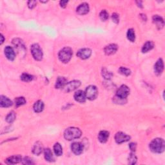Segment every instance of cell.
Instances as JSON below:
<instances>
[{
	"instance_id": "4",
	"label": "cell",
	"mask_w": 165,
	"mask_h": 165,
	"mask_svg": "<svg viewBox=\"0 0 165 165\" xmlns=\"http://www.w3.org/2000/svg\"><path fill=\"white\" fill-rule=\"evenodd\" d=\"M30 52L32 57L36 61H41L43 57V53L42 49L37 43H34L30 47Z\"/></svg>"
},
{
	"instance_id": "40",
	"label": "cell",
	"mask_w": 165,
	"mask_h": 165,
	"mask_svg": "<svg viewBox=\"0 0 165 165\" xmlns=\"http://www.w3.org/2000/svg\"><path fill=\"white\" fill-rule=\"evenodd\" d=\"M68 1H61L59 2V4H60V6H61V7L65 8L66 6H67V5L68 4Z\"/></svg>"
},
{
	"instance_id": "6",
	"label": "cell",
	"mask_w": 165,
	"mask_h": 165,
	"mask_svg": "<svg viewBox=\"0 0 165 165\" xmlns=\"http://www.w3.org/2000/svg\"><path fill=\"white\" fill-rule=\"evenodd\" d=\"M85 94L86 99L90 101L94 100L98 96V90L94 85H90L86 87L85 90Z\"/></svg>"
},
{
	"instance_id": "37",
	"label": "cell",
	"mask_w": 165,
	"mask_h": 165,
	"mask_svg": "<svg viewBox=\"0 0 165 165\" xmlns=\"http://www.w3.org/2000/svg\"><path fill=\"white\" fill-rule=\"evenodd\" d=\"M112 19L113 22H114L115 23H119V16L117 13H113L112 15Z\"/></svg>"
},
{
	"instance_id": "8",
	"label": "cell",
	"mask_w": 165,
	"mask_h": 165,
	"mask_svg": "<svg viewBox=\"0 0 165 165\" xmlns=\"http://www.w3.org/2000/svg\"><path fill=\"white\" fill-rule=\"evenodd\" d=\"M81 85V82L78 80H73L72 81L68 82L67 85L63 88L65 92H70L76 90Z\"/></svg>"
},
{
	"instance_id": "29",
	"label": "cell",
	"mask_w": 165,
	"mask_h": 165,
	"mask_svg": "<svg viewBox=\"0 0 165 165\" xmlns=\"http://www.w3.org/2000/svg\"><path fill=\"white\" fill-rule=\"evenodd\" d=\"M20 79L24 82H30L34 79V76L28 73H23L20 76Z\"/></svg>"
},
{
	"instance_id": "23",
	"label": "cell",
	"mask_w": 165,
	"mask_h": 165,
	"mask_svg": "<svg viewBox=\"0 0 165 165\" xmlns=\"http://www.w3.org/2000/svg\"><path fill=\"white\" fill-rule=\"evenodd\" d=\"M153 47H154V43H153V42L152 41H148L142 46L141 51L142 53H147L152 50Z\"/></svg>"
},
{
	"instance_id": "27",
	"label": "cell",
	"mask_w": 165,
	"mask_h": 165,
	"mask_svg": "<svg viewBox=\"0 0 165 165\" xmlns=\"http://www.w3.org/2000/svg\"><path fill=\"white\" fill-rule=\"evenodd\" d=\"M126 37L130 41L134 42L135 40V30L133 29H129L126 33Z\"/></svg>"
},
{
	"instance_id": "1",
	"label": "cell",
	"mask_w": 165,
	"mask_h": 165,
	"mask_svg": "<svg viewBox=\"0 0 165 165\" xmlns=\"http://www.w3.org/2000/svg\"><path fill=\"white\" fill-rule=\"evenodd\" d=\"M150 150L156 153H161L164 151L165 142L162 138H156L153 139L149 145Z\"/></svg>"
},
{
	"instance_id": "28",
	"label": "cell",
	"mask_w": 165,
	"mask_h": 165,
	"mask_svg": "<svg viewBox=\"0 0 165 165\" xmlns=\"http://www.w3.org/2000/svg\"><path fill=\"white\" fill-rule=\"evenodd\" d=\"M101 74H102V76L103 77V78L107 80L111 79L112 78V77L113 76V74L111 72H110V71H108L106 68H104V67H103L102 68Z\"/></svg>"
},
{
	"instance_id": "13",
	"label": "cell",
	"mask_w": 165,
	"mask_h": 165,
	"mask_svg": "<svg viewBox=\"0 0 165 165\" xmlns=\"http://www.w3.org/2000/svg\"><path fill=\"white\" fill-rule=\"evenodd\" d=\"M74 100L80 103H83L86 101V97L85 94V92L82 91L81 90L76 91L74 95Z\"/></svg>"
},
{
	"instance_id": "35",
	"label": "cell",
	"mask_w": 165,
	"mask_h": 165,
	"mask_svg": "<svg viewBox=\"0 0 165 165\" xmlns=\"http://www.w3.org/2000/svg\"><path fill=\"white\" fill-rule=\"evenodd\" d=\"M23 164H34V163L32 159L29 157H25L23 159H22L21 162Z\"/></svg>"
},
{
	"instance_id": "43",
	"label": "cell",
	"mask_w": 165,
	"mask_h": 165,
	"mask_svg": "<svg viewBox=\"0 0 165 165\" xmlns=\"http://www.w3.org/2000/svg\"><path fill=\"white\" fill-rule=\"evenodd\" d=\"M0 37H1V43H1V45H2V44H3V43L4 42L5 39H4V37H3V34H1V36H0Z\"/></svg>"
},
{
	"instance_id": "26",
	"label": "cell",
	"mask_w": 165,
	"mask_h": 165,
	"mask_svg": "<svg viewBox=\"0 0 165 165\" xmlns=\"http://www.w3.org/2000/svg\"><path fill=\"white\" fill-rule=\"evenodd\" d=\"M54 152L57 156H61L63 154V148L59 142H56L54 145Z\"/></svg>"
},
{
	"instance_id": "18",
	"label": "cell",
	"mask_w": 165,
	"mask_h": 165,
	"mask_svg": "<svg viewBox=\"0 0 165 165\" xmlns=\"http://www.w3.org/2000/svg\"><path fill=\"white\" fill-rule=\"evenodd\" d=\"M22 157L20 155H15L9 157L6 160H5V163L7 164H18L19 162H21Z\"/></svg>"
},
{
	"instance_id": "17",
	"label": "cell",
	"mask_w": 165,
	"mask_h": 165,
	"mask_svg": "<svg viewBox=\"0 0 165 165\" xmlns=\"http://www.w3.org/2000/svg\"><path fill=\"white\" fill-rule=\"evenodd\" d=\"M164 70L163 60L159 59L154 65V72L157 75H161Z\"/></svg>"
},
{
	"instance_id": "5",
	"label": "cell",
	"mask_w": 165,
	"mask_h": 165,
	"mask_svg": "<svg viewBox=\"0 0 165 165\" xmlns=\"http://www.w3.org/2000/svg\"><path fill=\"white\" fill-rule=\"evenodd\" d=\"M12 43L15 48L17 50L18 53L22 56H25L26 49L23 40L19 38H14L12 40Z\"/></svg>"
},
{
	"instance_id": "38",
	"label": "cell",
	"mask_w": 165,
	"mask_h": 165,
	"mask_svg": "<svg viewBox=\"0 0 165 165\" xmlns=\"http://www.w3.org/2000/svg\"><path fill=\"white\" fill-rule=\"evenodd\" d=\"M129 148L131 150L132 152H135L136 150V148H137V145L135 142H130L129 144Z\"/></svg>"
},
{
	"instance_id": "3",
	"label": "cell",
	"mask_w": 165,
	"mask_h": 165,
	"mask_svg": "<svg viewBox=\"0 0 165 165\" xmlns=\"http://www.w3.org/2000/svg\"><path fill=\"white\" fill-rule=\"evenodd\" d=\"M73 52L72 48L70 47H64L59 52L58 58L60 61L63 63H67L70 61L72 57Z\"/></svg>"
},
{
	"instance_id": "24",
	"label": "cell",
	"mask_w": 165,
	"mask_h": 165,
	"mask_svg": "<svg viewBox=\"0 0 165 165\" xmlns=\"http://www.w3.org/2000/svg\"><path fill=\"white\" fill-rule=\"evenodd\" d=\"M44 107H45V104H44L43 102L41 100H38L35 102L34 106H33V109H34L35 112L40 113L43 111Z\"/></svg>"
},
{
	"instance_id": "39",
	"label": "cell",
	"mask_w": 165,
	"mask_h": 165,
	"mask_svg": "<svg viewBox=\"0 0 165 165\" xmlns=\"http://www.w3.org/2000/svg\"><path fill=\"white\" fill-rule=\"evenodd\" d=\"M36 5H37L36 1H29L28 2V7L30 9H34L36 6Z\"/></svg>"
},
{
	"instance_id": "7",
	"label": "cell",
	"mask_w": 165,
	"mask_h": 165,
	"mask_svg": "<svg viewBox=\"0 0 165 165\" xmlns=\"http://www.w3.org/2000/svg\"><path fill=\"white\" fill-rule=\"evenodd\" d=\"M129 94H130L129 87L125 85H123L117 90L116 95H115V96H117L119 98L123 99V100H126V98H127Z\"/></svg>"
},
{
	"instance_id": "25",
	"label": "cell",
	"mask_w": 165,
	"mask_h": 165,
	"mask_svg": "<svg viewBox=\"0 0 165 165\" xmlns=\"http://www.w3.org/2000/svg\"><path fill=\"white\" fill-rule=\"evenodd\" d=\"M44 157H45V160L48 162H52L54 161V158L52 152L50 148H46V149L44 150Z\"/></svg>"
},
{
	"instance_id": "20",
	"label": "cell",
	"mask_w": 165,
	"mask_h": 165,
	"mask_svg": "<svg viewBox=\"0 0 165 165\" xmlns=\"http://www.w3.org/2000/svg\"><path fill=\"white\" fill-rule=\"evenodd\" d=\"M110 136L109 132L107 130H101L98 134V140L101 143H105L107 142Z\"/></svg>"
},
{
	"instance_id": "32",
	"label": "cell",
	"mask_w": 165,
	"mask_h": 165,
	"mask_svg": "<svg viewBox=\"0 0 165 165\" xmlns=\"http://www.w3.org/2000/svg\"><path fill=\"white\" fill-rule=\"evenodd\" d=\"M118 72L121 74H122L125 76H129L131 74V70L129 68L123 67H121L118 70Z\"/></svg>"
},
{
	"instance_id": "30",
	"label": "cell",
	"mask_w": 165,
	"mask_h": 165,
	"mask_svg": "<svg viewBox=\"0 0 165 165\" xmlns=\"http://www.w3.org/2000/svg\"><path fill=\"white\" fill-rule=\"evenodd\" d=\"M14 103H15L16 106L17 107H18L22 106V105H23V104H26V100L25 99V97H18L15 98Z\"/></svg>"
},
{
	"instance_id": "21",
	"label": "cell",
	"mask_w": 165,
	"mask_h": 165,
	"mask_svg": "<svg viewBox=\"0 0 165 165\" xmlns=\"http://www.w3.org/2000/svg\"><path fill=\"white\" fill-rule=\"evenodd\" d=\"M67 82V79L65 77H58L56 79V84H55V87L57 89H63Z\"/></svg>"
},
{
	"instance_id": "2",
	"label": "cell",
	"mask_w": 165,
	"mask_h": 165,
	"mask_svg": "<svg viewBox=\"0 0 165 165\" xmlns=\"http://www.w3.org/2000/svg\"><path fill=\"white\" fill-rule=\"evenodd\" d=\"M82 135V132L78 128L70 127L65 130L64 132V137L66 140L72 141L79 139Z\"/></svg>"
},
{
	"instance_id": "31",
	"label": "cell",
	"mask_w": 165,
	"mask_h": 165,
	"mask_svg": "<svg viewBox=\"0 0 165 165\" xmlns=\"http://www.w3.org/2000/svg\"><path fill=\"white\" fill-rule=\"evenodd\" d=\"M16 118V114L14 111L10 112L6 117V121L9 123H13Z\"/></svg>"
},
{
	"instance_id": "11",
	"label": "cell",
	"mask_w": 165,
	"mask_h": 165,
	"mask_svg": "<svg viewBox=\"0 0 165 165\" xmlns=\"http://www.w3.org/2000/svg\"><path fill=\"white\" fill-rule=\"evenodd\" d=\"M84 146L81 142H73L71 145V150L72 152L76 156H79L83 152Z\"/></svg>"
},
{
	"instance_id": "15",
	"label": "cell",
	"mask_w": 165,
	"mask_h": 165,
	"mask_svg": "<svg viewBox=\"0 0 165 165\" xmlns=\"http://www.w3.org/2000/svg\"><path fill=\"white\" fill-rule=\"evenodd\" d=\"M5 54L6 58L10 61H14L16 58L15 51L12 47L7 46L5 48Z\"/></svg>"
},
{
	"instance_id": "42",
	"label": "cell",
	"mask_w": 165,
	"mask_h": 165,
	"mask_svg": "<svg viewBox=\"0 0 165 165\" xmlns=\"http://www.w3.org/2000/svg\"><path fill=\"white\" fill-rule=\"evenodd\" d=\"M140 16H141V17H142V21H146L147 18H146V16L145 14H140Z\"/></svg>"
},
{
	"instance_id": "10",
	"label": "cell",
	"mask_w": 165,
	"mask_h": 165,
	"mask_svg": "<svg viewBox=\"0 0 165 165\" xmlns=\"http://www.w3.org/2000/svg\"><path fill=\"white\" fill-rule=\"evenodd\" d=\"M77 56L81 59H89L92 55V50L89 48H83L79 50L76 54Z\"/></svg>"
},
{
	"instance_id": "22",
	"label": "cell",
	"mask_w": 165,
	"mask_h": 165,
	"mask_svg": "<svg viewBox=\"0 0 165 165\" xmlns=\"http://www.w3.org/2000/svg\"><path fill=\"white\" fill-rule=\"evenodd\" d=\"M43 150V146L41 142L37 141L34 144L32 148V152L34 154L39 156L42 153Z\"/></svg>"
},
{
	"instance_id": "34",
	"label": "cell",
	"mask_w": 165,
	"mask_h": 165,
	"mask_svg": "<svg viewBox=\"0 0 165 165\" xmlns=\"http://www.w3.org/2000/svg\"><path fill=\"white\" fill-rule=\"evenodd\" d=\"M100 18L103 21H107L109 18V14L106 10H103L100 13Z\"/></svg>"
},
{
	"instance_id": "9",
	"label": "cell",
	"mask_w": 165,
	"mask_h": 165,
	"mask_svg": "<svg viewBox=\"0 0 165 165\" xmlns=\"http://www.w3.org/2000/svg\"><path fill=\"white\" fill-rule=\"evenodd\" d=\"M130 136L122 132H118L115 135V141L118 144H122L130 140Z\"/></svg>"
},
{
	"instance_id": "41",
	"label": "cell",
	"mask_w": 165,
	"mask_h": 165,
	"mask_svg": "<svg viewBox=\"0 0 165 165\" xmlns=\"http://www.w3.org/2000/svg\"><path fill=\"white\" fill-rule=\"evenodd\" d=\"M136 3L137 5V6H138L139 7H140V8L143 7V6H142V1H137Z\"/></svg>"
},
{
	"instance_id": "33",
	"label": "cell",
	"mask_w": 165,
	"mask_h": 165,
	"mask_svg": "<svg viewBox=\"0 0 165 165\" xmlns=\"http://www.w3.org/2000/svg\"><path fill=\"white\" fill-rule=\"evenodd\" d=\"M128 164H135L137 163V158L136 157V156L135 155L134 152H131L130 154L128 156Z\"/></svg>"
},
{
	"instance_id": "12",
	"label": "cell",
	"mask_w": 165,
	"mask_h": 165,
	"mask_svg": "<svg viewBox=\"0 0 165 165\" xmlns=\"http://www.w3.org/2000/svg\"><path fill=\"white\" fill-rule=\"evenodd\" d=\"M118 49V46L116 45V44L111 43L104 47V52L106 55H107V56H111V55H113L116 52Z\"/></svg>"
},
{
	"instance_id": "19",
	"label": "cell",
	"mask_w": 165,
	"mask_h": 165,
	"mask_svg": "<svg viewBox=\"0 0 165 165\" xmlns=\"http://www.w3.org/2000/svg\"><path fill=\"white\" fill-rule=\"evenodd\" d=\"M13 104L12 101L7 97L1 96L0 97V107L2 108H9Z\"/></svg>"
},
{
	"instance_id": "14",
	"label": "cell",
	"mask_w": 165,
	"mask_h": 165,
	"mask_svg": "<svg viewBox=\"0 0 165 165\" xmlns=\"http://www.w3.org/2000/svg\"><path fill=\"white\" fill-rule=\"evenodd\" d=\"M152 21H153V23L154 24H156L157 28L159 30L162 29L164 27V19L160 16H159V15L153 16Z\"/></svg>"
},
{
	"instance_id": "16",
	"label": "cell",
	"mask_w": 165,
	"mask_h": 165,
	"mask_svg": "<svg viewBox=\"0 0 165 165\" xmlns=\"http://www.w3.org/2000/svg\"><path fill=\"white\" fill-rule=\"evenodd\" d=\"M89 4L86 3H82L80 4L76 9V12L79 15H85L89 12Z\"/></svg>"
},
{
	"instance_id": "36",
	"label": "cell",
	"mask_w": 165,
	"mask_h": 165,
	"mask_svg": "<svg viewBox=\"0 0 165 165\" xmlns=\"http://www.w3.org/2000/svg\"><path fill=\"white\" fill-rule=\"evenodd\" d=\"M113 101L116 104H123L126 103V100H123V99H121L118 97L117 96H115L113 97Z\"/></svg>"
}]
</instances>
